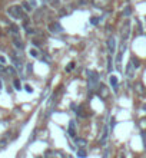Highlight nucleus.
Listing matches in <instances>:
<instances>
[{
	"label": "nucleus",
	"instance_id": "obj_1",
	"mask_svg": "<svg viewBox=\"0 0 146 158\" xmlns=\"http://www.w3.org/2000/svg\"><path fill=\"white\" fill-rule=\"evenodd\" d=\"M7 15H9L10 18H13V19L24 18L23 10H22V7H20V6H10V7L7 9Z\"/></svg>",
	"mask_w": 146,
	"mask_h": 158
},
{
	"label": "nucleus",
	"instance_id": "obj_2",
	"mask_svg": "<svg viewBox=\"0 0 146 158\" xmlns=\"http://www.w3.org/2000/svg\"><path fill=\"white\" fill-rule=\"evenodd\" d=\"M120 35H122V40H128L130 36V20H125L122 29H120Z\"/></svg>",
	"mask_w": 146,
	"mask_h": 158
},
{
	"label": "nucleus",
	"instance_id": "obj_3",
	"mask_svg": "<svg viewBox=\"0 0 146 158\" xmlns=\"http://www.w3.org/2000/svg\"><path fill=\"white\" fill-rule=\"evenodd\" d=\"M108 51L110 53V56L115 55V51H116V39H115L113 36H110L108 39Z\"/></svg>",
	"mask_w": 146,
	"mask_h": 158
},
{
	"label": "nucleus",
	"instance_id": "obj_4",
	"mask_svg": "<svg viewBox=\"0 0 146 158\" xmlns=\"http://www.w3.org/2000/svg\"><path fill=\"white\" fill-rule=\"evenodd\" d=\"M49 30L52 33H62L63 32V27L59 25V23H50L49 25Z\"/></svg>",
	"mask_w": 146,
	"mask_h": 158
},
{
	"label": "nucleus",
	"instance_id": "obj_5",
	"mask_svg": "<svg viewBox=\"0 0 146 158\" xmlns=\"http://www.w3.org/2000/svg\"><path fill=\"white\" fill-rule=\"evenodd\" d=\"M135 66H133V62L130 60L129 62V65H128V68H126V78L128 79H132L133 78V75H135Z\"/></svg>",
	"mask_w": 146,
	"mask_h": 158
},
{
	"label": "nucleus",
	"instance_id": "obj_6",
	"mask_svg": "<svg viewBox=\"0 0 146 158\" xmlns=\"http://www.w3.org/2000/svg\"><path fill=\"white\" fill-rule=\"evenodd\" d=\"M87 76H89V82H90V86H93L95 84H97V73H96V72L87 70Z\"/></svg>",
	"mask_w": 146,
	"mask_h": 158
},
{
	"label": "nucleus",
	"instance_id": "obj_7",
	"mask_svg": "<svg viewBox=\"0 0 146 158\" xmlns=\"http://www.w3.org/2000/svg\"><path fill=\"white\" fill-rule=\"evenodd\" d=\"M135 91H136V93H139L140 96H145L146 95V89L143 88V85H142L140 82H136V84H135Z\"/></svg>",
	"mask_w": 146,
	"mask_h": 158
},
{
	"label": "nucleus",
	"instance_id": "obj_8",
	"mask_svg": "<svg viewBox=\"0 0 146 158\" xmlns=\"http://www.w3.org/2000/svg\"><path fill=\"white\" fill-rule=\"evenodd\" d=\"M13 45L16 46L17 49H20V51H22V49L24 48V45H23V42H22V39L19 37V35H15V36H13Z\"/></svg>",
	"mask_w": 146,
	"mask_h": 158
},
{
	"label": "nucleus",
	"instance_id": "obj_9",
	"mask_svg": "<svg viewBox=\"0 0 146 158\" xmlns=\"http://www.w3.org/2000/svg\"><path fill=\"white\" fill-rule=\"evenodd\" d=\"M99 95L105 99V98H108V95H109V91H108V88L105 86V85H100L99 86Z\"/></svg>",
	"mask_w": 146,
	"mask_h": 158
},
{
	"label": "nucleus",
	"instance_id": "obj_10",
	"mask_svg": "<svg viewBox=\"0 0 146 158\" xmlns=\"http://www.w3.org/2000/svg\"><path fill=\"white\" fill-rule=\"evenodd\" d=\"M109 82H110V85L113 86L115 92H116V91H117V78L113 76V75H110V76H109Z\"/></svg>",
	"mask_w": 146,
	"mask_h": 158
},
{
	"label": "nucleus",
	"instance_id": "obj_11",
	"mask_svg": "<svg viewBox=\"0 0 146 158\" xmlns=\"http://www.w3.org/2000/svg\"><path fill=\"white\" fill-rule=\"evenodd\" d=\"M108 137H109V131H108V128H105V131H103V135H102V138H100V144H106Z\"/></svg>",
	"mask_w": 146,
	"mask_h": 158
},
{
	"label": "nucleus",
	"instance_id": "obj_12",
	"mask_svg": "<svg viewBox=\"0 0 146 158\" xmlns=\"http://www.w3.org/2000/svg\"><path fill=\"white\" fill-rule=\"evenodd\" d=\"M22 7H23L26 12H32V10H33V7H32V4H30V1H23V3H22Z\"/></svg>",
	"mask_w": 146,
	"mask_h": 158
},
{
	"label": "nucleus",
	"instance_id": "obj_13",
	"mask_svg": "<svg viewBox=\"0 0 146 158\" xmlns=\"http://www.w3.org/2000/svg\"><path fill=\"white\" fill-rule=\"evenodd\" d=\"M75 134H76V132H75V122L70 121V122H69V135H70V137H75Z\"/></svg>",
	"mask_w": 146,
	"mask_h": 158
},
{
	"label": "nucleus",
	"instance_id": "obj_14",
	"mask_svg": "<svg viewBox=\"0 0 146 158\" xmlns=\"http://www.w3.org/2000/svg\"><path fill=\"white\" fill-rule=\"evenodd\" d=\"M29 55H30L32 58H39V51H37L36 48H30V49H29Z\"/></svg>",
	"mask_w": 146,
	"mask_h": 158
},
{
	"label": "nucleus",
	"instance_id": "obj_15",
	"mask_svg": "<svg viewBox=\"0 0 146 158\" xmlns=\"http://www.w3.org/2000/svg\"><path fill=\"white\" fill-rule=\"evenodd\" d=\"M92 1H93V4H95V6H100V7H103V6H105L109 0H92Z\"/></svg>",
	"mask_w": 146,
	"mask_h": 158
},
{
	"label": "nucleus",
	"instance_id": "obj_16",
	"mask_svg": "<svg viewBox=\"0 0 146 158\" xmlns=\"http://www.w3.org/2000/svg\"><path fill=\"white\" fill-rule=\"evenodd\" d=\"M75 142H76V145H78V147H82V148H83V147H86V144H87L86 140H82V138H76Z\"/></svg>",
	"mask_w": 146,
	"mask_h": 158
},
{
	"label": "nucleus",
	"instance_id": "obj_17",
	"mask_svg": "<svg viewBox=\"0 0 146 158\" xmlns=\"http://www.w3.org/2000/svg\"><path fill=\"white\" fill-rule=\"evenodd\" d=\"M10 33L15 36V35H19V27H17L16 25H12L10 26Z\"/></svg>",
	"mask_w": 146,
	"mask_h": 158
},
{
	"label": "nucleus",
	"instance_id": "obj_18",
	"mask_svg": "<svg viewBox=\"0 0 146 158\" xmlns=\"http://www.w3.org/2000/svg\"><path fill=\"white\" fill-rule=\"evenodd\" d=\"M73 68H75V62H70V63L66 66V72H70V70H73Z\"/></svg>",
	"mask_w": 146,
	"mask_h": 158
},
{
	"label": "nucleus",
	"instance_id": "obj_19",
	"mask_svg": "<svg viewBox=\"0 0 146 158\" xmlns=\"http://www.w3.org/2000/svg\"><path fill=\"white\" fill-rule=\"evenodd\" d=\"M130 13H132V10H130V7H126V9H125V10H123V16H125V18H128V16H129Z\"/></svg>",
	"mask_w": 146,
	"mask_h": 158
},
{
	"label": "nucleus",
	"instance_id": "obj_20",
	"mask_svg": "<svg viewBox=\"0 0 146 158\" xmlns=\"http://www.w3.org/2000/svg\"><path fill=\"white\" fill-rule=\"evenodd\" d=\"M78 155L79 157H86V151L85 150H78Z\"/></svg>",
	"mask_w": 146,
	"mask_h": 158
},
{
	"label": "nucleus",
	"instance_id": "obj_21",
	"mask_svg": "<svg viewBox=\"0 0 146 158\" xmlns=\"http://www.w3.org/2000/svg\"><path fill=\"white\" fill-rule=\"evenodd\" d=\"M15 88L17 89V91H20V89H22V85H20V81H15Z\"/></svg>",
	"mask_w": 146,
	"mask_h": 158
},
{
	"label": "nucleus",
	"instance_id": "obj_22",
	"mask_svg": "<svg viewBox=\"0 0 146 158\" xmlns=\"http://www.w3.org/2000/svg\"><path fill=\"white\" fill-rule=\"evenodd\" d=\"M0 63H1L3 66L7 63V60H6V58H4V56H0Z\"/></svg>",
	"mask_w": 146,
	"mask_h": 158
},
{
	"label": "nucleus",
	"instance_id": "obj_23",
	"mask_svg": "<svg viewBox=\"0 0 146 158\" xmlns=\"http://www.w3.org/2000/svg\"><path fill=\"white\" fill-rule=\"evenodd\" d=\"M90 23H92V25H97V23H99V19H97V18H92V19H90Z\"/></svg>",
	"mask_w": 146,
	"mask_h": 158
},
{
	"label": "nucleus",
	"instance_id": "obj_24",
	"mask_svg": "<svg viewBox=\"0 0 146 158\" xmlns=\"http://www.w3.org/2000/svg\"><path fill=\"white\" fill-rule=\"evenodd\" d=\"M24 89H26V91H27L29 93H32V92H33V88L30 86V85H26V86H24Z\"/></svg>",
	"mask_w": 146,
	"mask_h": 158
},
{
	"label": "nucleus",
	"instance_id": "obj_25",
	"mask_svg": "<svg viewBox=\"0 0 146 158\" xmlns=\"http://www.w3.org/2000/svg\"><path fill=\"white\" fill-rule=\"evenodd\" d=\"M132 62H133L135 68H139V60H136V59H132Z\"/></svg>",
	"mask_w": 146,
	"mask_h": 158
},
{
	"label": "nucleus",
	"instance_id": "obj_26",
	"mask_svg": "<svg viewBox=\"0 0 146 158\" xmlns=\"http://www.w3.org/2000/svg\"><path fill=\"white\" fill-rule=\"evenodd\" d=\"M7 72H9V73H12V75H13V73H15V69H13V68H10V66H9V68H7Z\"/></svg>",
	"mask_w": 146,
	"mask_h": 158
},
{
	"label": "nucleus",
	"instance_id": "obj_27",
	"mask_svg": "<svg viewBox=\"0 0 146 158\" xmlns=\"http://www.w3.org/2000/svg\"><path fill=\"white\" fill-rule=\"evenodd\" d=\"M140 125H142V128H145L146 126V119H142V121H140Z\"/></svg>",
	"mask_w": 146,
	"mask_h": 158
},
{
	"label": "nucleus",
	"instance_id": "obj_28",
	"mask_svg": "<svg viewBox=\"0 0 146 158\" xmlns=\"http://www.w3.org/2000/svg\"><path fill=\"white\" fill-rule=\"evenodd\" d=\"M3 89V82H1V79H0V91Z\"/></svg>",
	"mask_w": 146,
	"mask_h": 158
},
{
	"label": "nucleus",
	"instance_id": "obj_29",
	"mask_svg": "<svg viewBox=\"0 0 146 158\" xmlns=\"http://www.w3.org/2000/svg\"><path fill=\"white\" fill-rule=\"evenodd\" d=\"M3 70H4V68H3V65L0 63V72H3Z\"/></svg>",
	"mask_w": 146,
	"mask_h": 158
},
{
	"label": "nucleus",
	"instance_id": "obj_30",
	"mask_svg": "<svg viewBox=\"0 0 146 158\" xmlns=\"http://www.w3.org/2000/svg\"><path fill=\"white\" fill-rule=\"evenodd\" d=\"M143 111H146V105H143Z\"/></svg>",
	"mask_w": 146,
	"mask_h": 158
}]
</instances>
